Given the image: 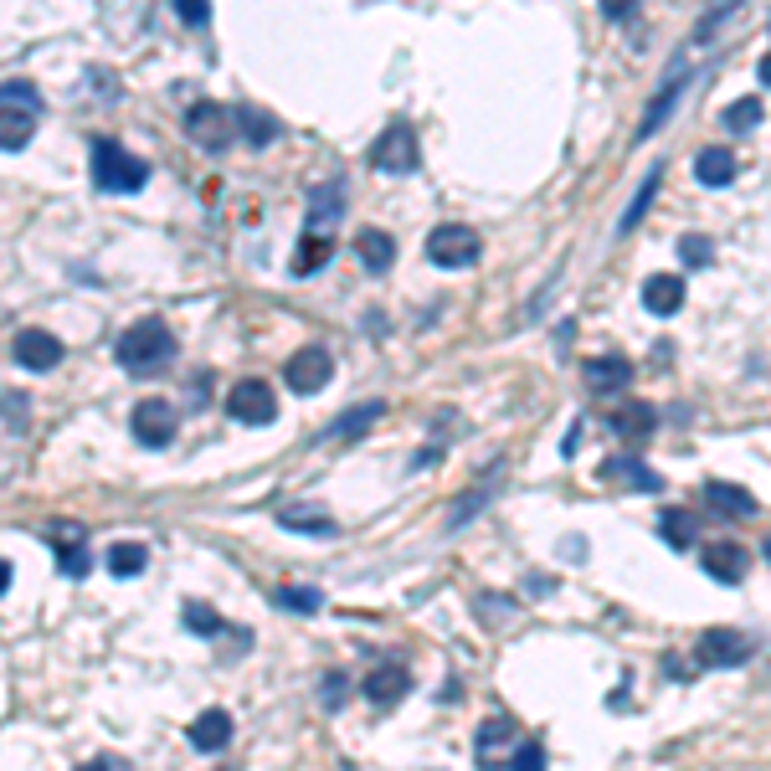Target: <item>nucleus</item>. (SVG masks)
Returning <instances> with one entry per match:
<instances>
[{
	"instance_id": "nucleus-8",
	"label": "nucleus",
	"mask_w": 771,
	"mask_h": 771,
	"mask_svg": "<svg viewBox=\"0 0 771 771\" xmlns=\"http://www.w3.org/2000/svg\"><path fill=\"white\" fill-rule=\"evenodd\" d=\"M129 427H134V437L144 442V448H170V442H176L180 416H176V407H170V401L150 396V401H139V407H134Z\"/></svg>"
},
{
	"instance_id": "nucleus-19",
	"label": "nucleus",
	"mask_w": 771,
	"mask_h": 771,
	"mask_svg": "<svg viewBox=\"0 0 771 771\" xmlns=\"http://www.w3.org/2000/svg\"><path fill=\"white\" fill-rule=\"evenodd\" d=\"M278 525L283 530H309V535H335V519L319 504H278Z\"/></svg>"
},
{
	"instance_id": "nucleus-21",
	"label": "nucleus",
	"mask_w": 771,
	"mask_h": 771,
	"mask_svg": "<svg viewBox=\"0 0 771 771\" xmlns=\"http://www.w3.org/2000/svg\"><path fill=\"white\" fill-rule=\"evenodd\" d=\"M705 499H710V510H720V514H741V519L756 514V499L746 494V489L725 484V478H710V484H705Z\"/></svg>"
},
{
	"instance_id": "nucleus-42",
	"label": "nucleus",
	"mask_w": 771,
	"mask_h": 771,
	"mask_svg": "<svg viewBox=\"0 0 771 771\" xmlns=\"http://www.w3.org/2000/svg\"><path fill=\"white\" fill-rule=\"evenodd\" d=\"M11 587V561H0V592Z\"/></svg>"
},
{
	"instance_id": "nucleus-7",
	"label": "nucleus",
	"mask_w": 771,
	"mask_h": 771,
	"mask_svg": "<svg viewBox=\"0 0 771 771\" xmlns=\"http://www.w3.org/2000/svg\"><path fill=\"white\" fill-rule=\"evenodd\" d=\"M330 376H335V360H330V350H319V345H304V350H294V356H288V365H283V381H288L298 396L324 391V386H330Z\"/></svg>"
},
{
	"instance_id": "nucleus-18",
	"label": "nucleus",
	"mask_w": 771,
	"mask_h": 771,
	"mask_svg": "<svg viewBox=\"0 0 771 771\" xmlns=\"http://www.w3.org/2000/svg\"><path fill=\"white\" fill-rule=\"evenodd\" d=\"M633 381V365L622 356H596V360H587V386L592 391H622Z\"/></svg>"
},
{
	"instance_id": "nucleus-24",
	"label": "nucleus",
	"mask_w": 771,
	"mask_h": 771,
	"mask_svg": "<svg viewBox=\"0 0 771 771\" xmlns=\"http://www.w3.org/2000/svg\"><path fill=\"white\" fill-rule=\"evenodd\" d=\"M330 253H335V242H330V237L304 232V242H298V257L288 262V268H294V278H309L314 268H324V262H330Z\"/></svg>"
},
{
	"instance_id": "nucleus-27",
	"label": "nucleus",
	"mask_w": 771,
	"mask_h": 771,
	"mask_svg": "<svg viewBox=\"0 0 771 771\" xmlns=\"http://www.w3.org/2000/svg\"><path fill=\"white\" fill-rule=\"evenodd\" d=\"M144 566H150V551H144L139 540H119V545L108 551V571L119 576V581H124V576H139Z\"/></svg>"
},
{
	"instance_id": "nucleus-32",
	"label": "nucleus",
	"mask_w": 771,
	"mask_h": 771,
	"mask_svg": "<svg viewBox=\"0 0 771 771\" xmlns=\"http://www.w3.org/2000/svg\"><path fill=\"white\" fill-rule=\"evenodd\" d=\"M673 103H679V82H664V93L653 99V108L643 114V124H638V144H643L648 134H658V124L669 119V108H673Z\"/></svg>"
},
{
	"instance_id": "nucleus-40",
	"label": "nucleus",
	"mask_w": 771,
	"mask_h": 771,
	"mask_svg": "<svg viewBox=\"0 0 771 771\" xmlns=\"http://www.w3.org/2000/svg\"><path fill=\"white\" fill-rule=\"evenodd\" d=\"M324 694H330V710H339V699H345V679H339V673H330V684H324Z\"/></svg>"
},
{
	"instance_id": "nucleus-22",
	"label": "nucleus",
	"mask_w": 771,
	"mask_h": 771,
	"mask_svg": "<svg viewBox=\"0 0 771 771\" xmlns=\"http://www.w3.org/2000/svg\"><path fill=\"white\" fill-rule=\"evenodd\" d=\"M37 134V114H26V108H0V150H26Z\"/></svg>"
},
{
	"instance_id": "nucleus-23",
	"label": "nucleus",
	"mask_w": 771,
	"mask_h": 771,
	"mask_svg": "<svg viewBox=\"0 0 771 771\" xmlns=\"http://www.w3.org/2000/svg\"><path fill=\"white\" fill-rule=\"evenodd\" d=\"M602 478H622V484H633L643 494H658V489H664V478L653 474V468H643V463H633V458H607V463H602Z\"/></svg>"
},
{
	"instance_id": "nucleus-39",
	"label": "nucleus",
	"mask_w": 771,
	"mask_h": 771,
	"mask_svg": "<svg viewBox=\"0 0 771 771\" xmlns=\"http://www.w3.org/2000/svg\"><path fill=\"white\" fill-rule=\"evenodd\" d=\"M176 16L185 21V26H206V21H211V11H206L201 0H176Z\"/></svg>"
},
{
	"instance_id": "nucleus-35",
	"label": "nucleus",
	"mask_w": 771,
	"mask_h": 771,
	"mask_svg": "<svg viewBox=\"0 0 771 771\" xmlns=\"http://www.w3.org/2000/svg\"><path fill=\"white\" fill-rule=\"evenodd\" d=\"M273 602L278 607H294V613H319V592H298V587H278Z\"/></svg>"
},
{
	"instance_id": "nucleus-11",
	"label": "nucleus",
	"mask_w": 771,
	"mask_h": 771,
	"mask_svg": "<svg viewBox=\"0 0 771 771\" xmlns=\"http://www.w3.org/2000/svg\"><path fill=\"white\" fill-rule=\"evenodd\" d=\"M185 741L196 746V751L217 756L232 746V715L221 710V705H211V710H201L196 720H191V731H185Z\"/></svg>"
},
{
	"instance_id": "nucleus-2",
	"label": "nucleus",
	"mask_w": 771,
	"mask_h": 771,
	"mask_svg": "<svg viewBox=\"0 0 771 771\" xmlns=\"http://www.w3.org/2000/svg\"><path fill=\"white\" fill-rule=\"evenodd\" d=\"M144 180H150V165L139 155H129L124 144H114V139H99V144H93V185H99V191H108V196H134V191H144Z\"/></svg>"
},
{
	"instance_id": "nucleus-15",
	"label": "nucleus",
	"mask_w": 771,
	"mask_h": 771,
	"mask_svg": "<svg viewBox=\"0 0 771 771\" xmlns=\"http://www.w3.org/2000/svg\"><path fill=\"white\" fill-rule=\"evenodd\" d=\"M356 257L365 262V273H386L396 262V237L381 227H360L356 232Z\"/></svg>"
},
{
	"instance_id": "nucleus-28",
	"label": "nucleus",
	"mask_w": 771,
	"mask_h": 771,
	"mask_svg": "<svg viewBox=\"0 0 771 771\" xmlns=\"http://www.w3.org/2000/svg\"><path fill=\"white\" fill-rule=\"evenodd\" d=\"M376 416H386V401H365V407H350V412L339 416V422H335V427H330L324 437H350V433H365V427H371Z\"/></svg>"
},
{
	"instance_id": "nucleus-6",
	"label": "nucleus",
	"mask_w": 771,
	"mask_h": 771,
	"mask_svg": "<svg viewBox=\"0 0 771 771\" xmlns=\"http://www.w3.org/2000/svg\"><path fill=\"white\" fill-rule=\"evenodd\" d=\"M371 170H381V176H412L416 170V134L412 124H386V134L371 144Z\"/></svg>"
},
{
	"instance_id": "nucleus-37",
	"label": "nucleus",
	"mask_w": 771,
	"mask_h": 771,
	"mask_svg": "<svg viewBox=\"0 0 771 771\" xmlns=\"http://www.w3.org/2000/svg\"><path fill=\"white\" fill-rule=\"evenodd\" d=\"M710 237H684L679 242V257H684V262H690V268H705V262H710Z\"/></svg>"
},
{
	"instance_id": "nucleus-30",
	"label": "nucleus",
	"mask_w": 771,
	"mask_h": 771,
	"mask_svg": "<svg viewBox=\"0 0 771 771\" xmlns=\"http://www.w3.org/2000/svg\"><path fill=\"white\" fill-rule=\"evenodd\" d=\"M504 741H514V720H510V715L484 720V725H478V761H489V756H494Z\"/></svg>"
},
{
	"instance_id": "nucleus-5",
	"label": "nucleus",
	"mask_w": 771,
	"mask_h": 771,
	"mask_svg": "<svg viewBox=\"0 0 771 771\" xmlns=\"http://www.w3.org/2000/svg\"><path fill=\"white\" fill-rule=\"evenodd\" d=\"M227 412L237 416L242 427H268L278 416V391L262 376H247L227 391Z\"/></svg>"
},
{
	"instance_id": "nucleus-31",
	"label": "nucleus",
	"mask_w": 771,
	"mask_h": 771,
	"mask_svg": "<svg viewBox=\"0 0 771 771\" xmlns=\"http://www.w3.org/2000/svg\"><path fill=\"white\" fill-rule=\"evenodd\" d=\"M658 535L669 540L673 551H690V540H694V519H690V510H664V519H658Z\"/></svg>"
},
{
	"instance_id": "nucleus-4",
	"label": "nucleus",
	"mask_w": 771,
	"mask_h": 771,
	"mask_svg": "<svg viewBox=\"0 0 771 771\" xmlns=\"http://www.w3.org/2000/svg\"><path fill=\"white\" fill-rule=\"evenodd\" d=\"M232 129H237V114L227 108V103H211L201 99L191 114H185V134L196 139L201 150H211V155H221L227 144H232Z\"/></svg>"
},
{
	"instance_id": "nucleus-16",
	"label": "nucleus",
	"mask_w": 771,
	"mask_h": 771,
	"mask_svg": "<svg viewBox=\"0 0 771 771\" xmlns=\"http://www.w3.org/2000/svg\"><path fill=\"white\" fill-rule=\"evenodd\" d=\"M694 176H699V185L720 191V185H731L735 180V155L725 150V144H705V150L694 155Z\"/></svg>"
},
{
	"instance_id": "nucleus-41",
	"label": "nucleus",
	"mask_w": 771,
	"mask_h": 771,
	"mask_svg": "<svg viewBox=\"0 0 771 771\" xmlns=\"http://www.w3.org/2000/svg\"><path fill=\"white\" fill-rule=\"evenodd\" d=\"M602 16H613V21H628V16H633V0H613V5H602Z\"/></svg>"
},
{
	"instance_id": "nucleus-33",
	"label": "nucleus",
	"mask_w": 771,
	"mask_h": 771,
	"mask_svg": "<svg viewBox=\"0 0 771 771\" xmlns=\"http://www.w3.org/2000/svg\"><path fill=\"white\" fill-rule=\"evenodd\" d=\"M0 108H26V114H37L41 93L31 82H0Z\"/></svg>"
},
{
	"instance_id": "nucleus-44",
	"label": "nucleus",
	"mask_w": 771,
	"mask_h": 771,
	"mask_svg": "<svg viewBox=\"0 0 771 771\" xmlns=\"http://www.w3.org/2000/svg\"><path fill=\"white\" fill-rule=\"evenodd\" d=\"M78 771H108V767H103V761H88V767H78Z\"/></svg>"
},
{
	"instance_id": "nucleus-3",
	"label": "nucleus",
	"mask_w": 771,
	"mask_h": 771,
	"mask_svg": "<svg viewBox=\"0 0 771 771\" xmlns=\"http://www.w3.org/2000/svg\"><path fill=\"white\" fill-rule=\"evenodd\" d=\"M478 253H484V242L463 221H442V227L427 232V257L437 268H468V262H478Z\"/></svg>"
},
{
	"instance_id": "nucleus-25",
	"label": "nucleus",
	"mask_w": 771,
	"mask_h": 771,
	"mask_svg": "<svg viewBox=\"0 0 771 771\" xmlns=\"http://www.w3.org/2000/svg\"><path fill=\"white\" fill-rule=\"evenodd\" d=\"M658 185H664V165H653V170H648V180L638 185V196H633V206L622 211V221H617V232H633L638 221H643V211H648V206H653V196H658Z\"/></svg>"
},
{
	"instance_id": "nucleus-10",
	"label": "nucleus",
	"mask_w": 771,
	"mask_h": 771,
	"mask_svg": "<svg viewBox=\"0 0 771 771\" xmlns=\"http://www.w3.org/2000/svg\"><path fill=\"white\" fill-rule=\"evenodd\" d=\"M11 356H16L21 371H52V365H62V339L47 335V330H21L11 339Z\"/></svg>"
},
{
	"instance_id": "nucleus-14",
	"label": "nucleus",
	"mask_w": 771,
	"mask_h": 771,
	"mask_svg": "<svg viewBox=\"0 0 771 771\" xmlns=\"http://www.w3.org/2000/svg\"><path fill=\"white\" fill-rule=\"evenodd\" d=\"M360 690H365L371 705H396L401 694L412 690V673L401 669V664H376V669L365 673V684H360Z\"/></svg>"
},
{
	"instance_id": "nucleus-43",
	"label": "nucleus",
	"mask_w": 771,
	"mask_h": 771,
	"mask_svg": "<svg viewBox=\"0 0 771 771\" xmlns=\"http://www.w3.org/2000/svg\"><path fill=\"white\" fill-rule=\"evenodd\" d=\"M761 82H767V88H771V52H767V57H761Z\"/></svg>"
},
{
	"instance_id": "nucleus-9",
	"label": "nucleus",
	"mask_w": 771,
	"mask_h": 771,
	"mask_svg": "<svg viewBox=\"0 0 771 771\" xmlns=\"http://www.w3.org/2000/svg\"><path fill=\"white\" fill-rule=\"evenodd\" d=\"M694 653H699V664H710V669H735V664L751 658V638L731 633V628H705Z\"/></svg>"
},
{
	"instance_id": "nucleus-36",
	"label": "nucleus",
	"mask_w": 771,
	"mask_h": 771,
	"mask_svg": "<svg viewBox=\"0 0 771 771\" xmlns=\"http://www.w3.org/2000/svg\"><path fill=\"white\" fill-rule=\"evenodd\" d=\"M57 566L62 576H88V551L82 545H57Z\"/></svg>"
},
{
	"instance_id": "nucleus-1",
	"label": "nucleus",
	"mask_w": 771,
	"mask_h": 771,
	"mask_svg": "<svg viewBox=\"0 0 771 771\" xmlns=\"http://www.w3.org/2000/svg\"><path fill=\"white\" fill-rule=\"evenodd\" d=\"M114 356H119L124 371L144 376V371H155V365H165V360L176 356V335H170L159 319H139V324H129V330L119 335Z\"/></svg>"
},
{
	"instance_id": "nucleus-12",
	"label": "nucleus",
	"mask_w": 771,
	"mask_h": 771,
	"mask_svg": "<svg viewBox=\"0 0 771 771\" xmlns=\"http://www.w3.org/2000/svg\"><path fill=\"white\" fill-rule=\"evenodd\" d=\"M699 566H705V576H715V581H741L746 566H751V555H746V545H735V540H715V545H705Z\"/></svg>"
},
{
	"instance_id": "nucleus-29",
	"label": "nucleus",
	"mask_w": 771,
	"mask_h": 771,
	"mask_svg": "<svg viewBox=\"0 0 771 771\" xmlns=\"http://www.w3.org/2000/svg\"><path fill=\"white\" fill-rule=\"evenodd\" d=\"M761 114H767V108H761V99H735L731 108L720 114V124H725L731 134H751L756 124H761Z\"/></svg>"
},
{
	"instance_id": "nucleus-38",
	"label": "nucleus",
	"mask_w": 771,
	"mask_h": 771,
	"mask_svg": "<svg viewBox=\"0 0 771 771\" xmlns=\"http://www.w3.org/2000/svg\"><path fill=\"white\" fill-rule=\"evenodd\" d=\"M510 771H545V751H540V746H535V741H525V746H519V751H514Z\"/></svg>"
},
{
	"instance_id": "nucleus-20",
	"label": "nucleus",
	"mask_w": 771,
	"mask_h": 771,
	"mask_svg": "<svg viewBox=\"0 0 771 771\" xmlns=\"http://www.w3.org/2000/svg\"><path fill=\"white\" fill-rule=\"evenodd\" d=\"M653 422H658V416H653L648 401H628V407L613 416V433L622 437V442H648V437H653Z\"/></svg>"
},
{
	"instance_id": "nucleus-26",
	"label": "nucleus",
	"mask_w": 771,
	"mask_h": 771,
	"mask_svg": "<svg viewBox=\"0 0 771 771\" xmlns=\"http://www.w3.org/2000/svg\"><path fill=\"white\" fill-rule=\"evenodd\" d=\"M237 129H242V139L247 144H273V134H278V119L273 114H262V108H237Z\"/></svg>"
},
{
	"instance_id": "nucleus-45",
	"label": "nucleus",
	"mask_w": 771,
	"mask_h": 771,
	"mask_svg": "<svg viewBox=\"0 0 771 771\" xmlns=\"http://www.w3.org/2000/svg\"><path fill=\"white\" fill-rule=\"evenodd\" d=\"M761 555H767V561H771V535H767V545H761Z\"/></svg>"
},
{
	"instance_id": "nucleus-17",
	"label": "nucleus",
	"mask_w": 771,
	"mask_h": 771,
	"mask_svg": "<svg viewBox=\"0 0 771 771\" xmlns=\"http://www.w3.org/2000/svg\"><path fill=\"white\" fill-rule=\"evenodd\" d=\"M339 211H345V185L339 180H330V185H319L314 201H309V232H319V237H330V227L339 221Z\"/></svg>"
},
{
	"instance_id": "nucleus-34",
	"label": "nucleus",
	"mask_w": 771,
	"mask_h": 771,
	"mask_svg": "<svg viewBox=\"0 0 771 771\" xmlns=\"http://www.w3.org/2000/svg\"><path fill=\"white\" fill-rule=\"evenodd\" d=\"M185 628L201 638H217L221 633V617L206 607V602H185Z\"/></svg>"
},
{
	"instance_id": "nucleus-13",
	"label": "nucleus",
	"mask_w": 771,
	"mask_h": 771,
	"mask_svg": "<svg viewBox=\"0 0 771 771\" xmlns=\"http://www.w3.org/2000/svg\"><path fill=\"white\" fill-rule=\"evenodd\" d=\"M643 309L658 319H669L684 309V278L679 273H653L648 283H643Z\"/></svg>"
}]
</instances>
